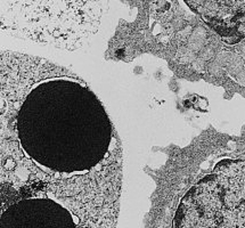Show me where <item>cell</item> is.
<instances>
[{"label":"cell","instance_id":"obj_2","mask_svg":"<svg viewBox=\"0 0 245 228\" xmlns=\"http://www.w3.org/2000/svg\"><path fill=\"white\" fill-rule=\"evenodd\" d=\"M106 8L107 0H0V31L74 50L96 34Z\"/></svg>","mask_w":245,"mask_h":228},{"label":"cell","instance_id":"obj_1","mask_svg":"<svg viewBox=\"0 0 245 228\" xmlns=\"http://www.w3.org/2000/svg\"><path fill=\"white\" fill-rule=\"evenodd\" d=\"M121 166L95 171L66 130L14 170L0 148V228H116Z\"/></svg>","mask_w":245,"mask_h":228},{"label":"cell","instance_id":"obj_3","mask_svg":"<svg viewBox=\"0 0 245 228\" xmlns=\"http://www.w3.org/2000/svg\"><path fill=\"white\" fill-rule=\"evenodd\" d=\"M217 34L229 44L245 38V0H184Z\"/></svg>","mask_w":245,"mask_h":228}]
</instances>
